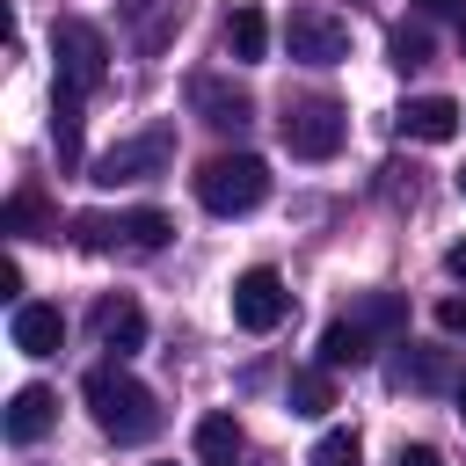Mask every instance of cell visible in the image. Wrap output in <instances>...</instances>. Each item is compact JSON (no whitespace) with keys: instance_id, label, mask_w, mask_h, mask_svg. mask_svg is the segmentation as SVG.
<instances>
[{"instance_id":"9a60e30c","label":"cell","mask_w":466,"mask_h":466,"mask_svg":"<svg viewBox=\"0 0 466 466\" xmlns=\"http://www.w3.org/2000/svg\"><path fill=\"white\" fill-rule=\"evenodd\" d=\"M371 350H379V342H371L350 313L320 328V371H357V364H371Z\"/></svg>"},{"instance_id":"f546056e","label":"cell","mask_w":466,"mask_h":466,"mask_svg":"<svg viewBox=\"0 0 466 466\" xmlns=\"http://www.w3.org/2000/svg\"><path fill=\"white\" fill-rule=\"evenodd\" d=\"M459 197H466V167H459Z\"/></svg>"},{"instance_id":"cb8c5ba5","label":"cell","mask_w":466,"mask_h":466,"mask_svg":"<svg viewBox=\"0 0 466 466\" xmlns=\"http://www.w3.org/2000/svg\"><path fill=\"white\" fill-rule=\"evenodd\" d=\"M386 58H393L400 73H415V66H430V36H422V29H393V36H386Z\"/></svg>"},{"instance_id":"5bb4252c","label":"cell","mask_w":466,"mask_h":466,"mask_svg":"<svg viewBox=\"0 0 466 466\" xmlns=\"http://www.w3.org/2000/svg\"><path fill=\"white\" fill-rule=\"evenodd\" d=\"M95 335H102V350L131 357V350L146 342V313H138V299H102V306H95Z\"/></svg>"},{"instance_id":"e0dca14e","label":"cell","mask_w":466,"mask_h":466,"mask_svg":"<svg viewBox=\"0 0 466 466\" xmlns=\"http://www.w3.org/2000/svg\"><path fill=\"white\" fill-rule=\"evenodd\" d=\"M240 451H248V437H240V422H233L226 408L197 422V466H233Z\"/></svg>"},{"instance_id":"f1b7e54d","label":"cell","mask_w":466,"mask_h":466,"mask_svg":"<svg viewBox=\"0 0 466 466\" xmlns=\"http://www.w3.org/2000/svg\"><path fill=\"white\" fill-rule=\"evenodd\" d=\"M459 415H466V379H459Z\"/></svg>"},{"instance_id":"2e32d148","label":"cell","mask_w":466,"mask_h":466,"mask_svg":"<svg viewBox=\"0 0 466 466\" xmlns=\"http://www.w3.org/2000/svg\"><path fill=\"white\" fill-rule=\"evenodd\" d=\"M350 320H357L371 342H408V306H400V291H364Z\"/></svg>"},{"instance_id":"7c38bea8","label":"cell","mask_w":466,"mask_h":466,"mask_svg":"<svg viewBox=\"0 0 466 466\" xmlns=\"http://www.w3.org/2000/svg\"><path fill=\"white\" fill-rule=\"evenodd\" d=\"M7 335H15V350H22V357H58V342H66V320H58V306H44V299H22V306H15V320H7Z\"/></svg>"},{"instance_id":"d6986e66","label":"cell","mask_w":466,"mask_h":466,"mask_svg":"<svg viewBox=\"0 0 466 466\" xmlns=\"http://www.w3.org/2000/svg\"><path fill=\"white\" fill-rule=\"evenodd\" d=\"M175 29H182V0H131V36H138V51H160Z\"/></svg>"},{"instance_id":"8fae6325","label":"cell","mask_w":466,"mask_h":466,"mask_svg":"<svg viewBox=\"0 0 466 466\" xmlns=\"http://www.w3.org/2000/svg\"><path fill=\"white\" fill-rule=\"evenodd\" d=\"M393 124H400V138L444 146V138H459V102H451V95H415V102L393 109Z\"/></svg>"},{"instance_id":"52a82bcc","label":"cell","mask_w":466,"mask_h":466,"mask_svg":"<svg viewBox=\"0 0 466 466\" xmlns=\"http://www.w3.org/2000/svg\"><path fill=\"white\" fill-rule=\"evenodd\" d=\"M167 160H175V131L153 124V131H138V138H116V146L95 160V182H102V189H116V182H153V175H167Z\"/></svg>"},{"instance_id":"7402d4cb","label":"cell","mask_w":466,"mask_h":466,"mask_svg":"<svg viewBox=\"0 0 466 466\" xmlns=\"http://www.w3.org/2000/svg\"><path fill=\"white\" fill-rule=\"evenodd\" d=\"M328 408H335L328 371H299V379H291V415H328Z\"/></svg>"},{"instance_id":"ac0fdd59","label":"cell","mask_w":466,"mask_h":466,"mask_svg":"<svg viewBox=\"0 0 466 466\" xmlns=\"http://www.w3.org/2000/svg\"><path fill=\"white\" fill-rule=\"evenodd\" d=\"M226 51H233V58H240V66H255V58H262V51H269V15H262V7H248V0H240V7H233V15H226Z\"/></svg>"},{"instance_id":"83f0119b","label":"cell","mask_w":466,"mask_h":466,"mask_svg":"<svg viewBox=\"0 0 466 466\" xmlns=\"http://www.w3.org/2000/svg\"><path fill=\"white\" fill-rule=\"evenodd\" d=\"M444 269H451V277L466 284V240H451V248H444Z\"/></svg>"},{"instance_id":"44dd1931","label":"cell","mask_w":466,"mask_h":466,"mask_svg":"<svg viewBox=\"0 0 466 466\" xmlns=\"http://www.w3.org/2000/svg\"><path fill=\"white\" fill-rule=\"evenodd\" d=\"M51 146H58V167H80V95L51 87Z\"/></svg>"},{"instance_id":"30bf717a","label":"cell","mask_w":466,"mask_h":466,"mask_svg":"<svg viewBox=\"0 0 466 466\" xmlns=\"http://www.w3.org/2000/svg\"><path fill=\"white\" fill-rule=\"evenodd\" d=\"M393 386H400V393H444V386H459V379H451V350H437V342H400Z\"/></svg>"},{"instance_id":"484cf974","label":"cell","mask_w":466,"mask_h":466,"mask_svg":"<svg viewBox=\"0 0 466 466\" xmlns=\"http://www.w3.org/2000/svg\"><path fill=\"white\" fill-rule=\"evenodd\" d=\"M437 328L444 335H466V299H437Z\"/></svg>"},{"instance_id":"4316f807","label":"cell","mask_w":466,"mask_h":466,"mask_svg":"<svg viewBox=\"0 0 466 466\" xmlns=\"http://www.w3.org/2000/svg\"><path fill=\"white\" fill-rule=\"evenodd\" d=\"M422 15H437V22H451V15H466V0H415Z\"/></svg>"},{"instance_id":"d4e9b609","label":"cell","mask_w":466,"mask_h":466,"mask_svg":"<svg viewBox=\"0 0 466 466\" xmlns=\"http://www.w3.org/2000/svg\"><path fill=\"white\" fill-rule=\"evenodd\" d=\"M393 466H444V451H437V444H400Z\"/></svg>"},{"instance_id":"ba28073f","label":"cell","mask_w":466,"mask_h":466,"mask_svg":"<svg viewBox=\"0 0 466 466\" xmlns=\"http://www.w3.org/2000/svg\"><path fill=\"white\" fill-rule=\"evenodd\" d=\"M233 320H240L248 335H277V328L291 320V291H284V277H277L269 262H255V269L233 277Z\"/></svg>"},{"instance_id":"9c48e42d","label":"cell","mask_w":466,"mask_h":466,"mask_svg":"<svg viewBox=\"0 0 466 466\" xmlns=\"http://www.w3.org/2000/svg\"><path fill=\"white\" fill-rule=\"evenodd\" d=\"M189 109H197L211 131H240V124L255 116L248 87H233V80H218V73H197V80H189Z\"/></svg>"},{"instance_id":"603a6c76","label":"cell","mask_w":466,"mask_h":466,"mask_svg":"<svg viewBox=\"0 0 466 466\" xmlns=\"http://www.w3.org/2000/svg\"><path fill=\"white\" fill-rule=\"evenodd\" d=\"M364 459V444H357V430H328L313 451H306V466H357Z\"/></svg>"},{"instance_id":"5b68a950","label":"cell","mask_w":466,"mask_h":466,"mask_svg":"<svg viewBox=\"0 0 466 466\" xmlns=\"http://www.w3.org/2000/svg\"><path fill=\"white\" fill-rule=\"evenodd\" d=\"M51 58H58V95H80L87 102L109 80V44H102L95 22H58L51 29Z\"/></svg>"},{"instance_id":"8992f818","label":"cell","mask_w":466,"mask_h":466,"mask_svg":"<svg viewBox=\"0 0 466 466\" xmlns=\"http://www.w3.org/2000/svg\"><path fill=\"white\" fill-rule=\"evenodd\" d=\"M284 51L299 66H342L350 58V22L335 7H320V0H306V7L284 15Z\"/></svg>"},{"instance_id":"7a4b0ae2","label":"cell","mask_w":466,"mask_h":466,"mask_svg":"<svg viewBox=\"0 0 466 466\" xmlns=\"http://www.w3.org/2000/svg\"><path fill=\"white\" fill-rule=\"evenodd\" d=\"M189 189H197V204H204L211 218H240V211H255V204L269 197V167H262L255 153H218V160H204V167L189 175Z\"/></svg>"},{"instance_id":"6da1fadb","label":"cell","mask_w":466,"mask_h":466,"mask_svg":"<svg viewBox=\"0 0 466 466\" xmlns=\"http://www.w3.org/2000/svg\"><path fill=\"white\" fill-rule=\"evenodd\" d=\"M80 393H87L95 430H102L109 444H146V437L160 430V400H153V386H138L124 364H95V371L80 379Z\"/></svg>"},{"instance_id":"4fadbf2b","label":"cell","mask_w":466,"mask_h":466,"mask_svg":"<svg viewBox=\"0 0 466 466\" xmlns=\"http://www.w3.org/2000/svg\"><path fill=\"white\" fill-rule=\"evenodd\" d=\"M51 422H58V393L51 386H15V400H7V444H36V437H51Z\"/></svg>"},{"instance_id":"ffe728a7","label":"cell","mask_w":466,"mask_h":466,"mask_svg":"<svg viewBox=\"0 0 466 466\" xmlns=\"http://www.w3.org/2000/svg\"><path fill=\"white\" fill-rule=\"evenodd\" d=\"M0 233L36 240V233H58V218H51V204H44L36 189H15V197H7V211H0Z\"/></svg>"},{"instance_id":"3957f363","label":"cell","mask_w":466,"mask_h":466,"mask_svg":"<svg viewBox=\"0 0 466 466\" xmlns=\"http://www.w3.org/2000/svg\"><path fill=\"white\" fill-rule=\"evenodd\" d=\"M167 233H175V218L167 211H124V218H102V211H80L73 218V240L87 248V255H109V248H124V255H160L167 248Z\"/></svg>"},{"instance_id":"277c9868","label":"cell","mask_w":466,"mask_h":466,"mask_svg":"<svg viewBox=\"0 0 466 466\" xmlns=\"http://www.w3.org/2000/svg\"><path fill=\"white\" fill-rule=\"evenodd\" d=\"M277 131H284V153H291V160H328V153H342L350 116H342L335 95H299V102H284Z\"/></svg>"}]
</instances>
